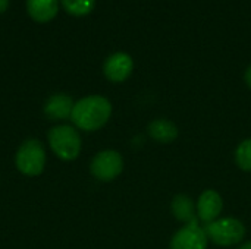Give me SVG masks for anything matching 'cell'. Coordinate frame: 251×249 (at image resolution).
<instances>
[{"label": "cell", "instance_id": "obj_1", "mask_svg": "<svg viewBox=\"0 0 251 249\" xmlns=\"http://www.w3.org/2000/svg\"><path fill=\"white\" fill-rule=\"evenodd\" d=\"M112 103L104 95L93 94L75 101L71 120L74 126L84 132L101 129L112 117Z\"/></svg>", "mask_w": 251, "mask_h": 249}, {"label": "cell", "instance_id": "obj_2", "mask_svg": "<svg viewBox=\"0 0 251 249\" xmlns=\"http://www.w3.org/2000/svg\"><path fill=\"white\" fill-rule=\"evenodd\" d=\"M47 142L53 154L63 161H72L78 158L82 150L81 135L78 129L71 125L53 126L47 134Z\"/></svg>", "mask_w": 251, "mask_h": 249}, {"label": "cell", "instance_id": "obj_3", "mask_svg": "<svg viewBox=\"0 0 251 249\" xmlns=\"http://www.w3.org/2000/svg\"><path fill=\"white\" fill-rule=\"evenodd\" d=\"M209 242L221 248L240 245L247 233L244 223L235 217H219L218 220L203 226Z\"/></svg>", "mask_w": 251, "mask_h": 249}, {"label": "cell", "instance_id": "obj_4", "mask_svg": "<svg viewBox=\"0 0 251 249\" xmlns=\"http://www.w3.org/2000/svg\"><path fill=\"white\" fill-rule=\"evenodd\" d=\"M46 161V148L41 141L34 138L24 141L15 154V166L18 172L29 178L40 176L44 172Z\"/></svg>", "mask_w": 251, "mask_h": 249}, {"label": "cell", "instance_id": "obj_5", "mask_svg": "<svg viewBox=\"0 0 251 249\" xmlns=\"http://www.w3.org/2000/svg\"><path fill=\"white\" fill-rule=\"evenodd\" d=\"M90 172L100 182H112L124 172V157L116 150L99 151L90 163Z\"/></svg>", "mask_w": 251, "mask_h": 249}, {"label": "cell", "instance_id": "obj_6", "mask_svg": "<svg viewBox=\"0 0 251 249\" xmlns=\"http://www.w3.org/2000/svg\"><path fill=\"white\" fill-rule=\"evenodd\" d=\"M207 235L199 222L179 227L169 242V249H207Z\"/></svg>", "mask_w": 251, "mask_h": 249}, {"label": "cell", "instance_id": "obj_7", "mask_svg": "<svg viewBox=\"0 0 251 249\" xmlns=\"http://www.w3.org/2000/svg\"><path fill=\"white\" fill-rule=\"evenodd\" d=\"M224 211V198L215 189H204L196 201V213L203 225L212 223L221 217Z\"/></svg>", "mask_w": 251, "mask_h": 249}, {"label": "cell", "instance_id": "obj_8", "mask_svg": "<svg viewBox=\"0 0 251 249\" xmlns=\"http://www.w3.org/2000/svg\"><path fill=\"white\" fill-rule=\"evenodd\" d=\"M134 70V60L125 51H116L110 54L103 63L104 76L115 84H121L126 81Z\"/></svg>", "mask_w": 251, "mask_h": 249}, {"label": "cell", "instance_id": "obj_9", "mask_svg": "<svg viewBox=\"0 0 251 249\" xmlns=\"http://www.w3.org/2000/svg\"><path fill=\"white\" fill-rule=\"evenodd\" d=\"M147 134L154 142L162 144V145H168V144H172L178 139L179 128L176 126L175 122H172L166 117H159V119H154L149 123Z\"/></svg>", "mask_w": 251, "mask_h": 249}, {"label": "cell", "instance_id": "obj_10", "mask_svg": "<svg viewBox=\"0 0 251 249\" xmlns=\"http://www.w3.org/2000/svg\"><path fill=\"white\" fill-rule=\"evenodd\" d=\"M74 100L63 92L53 94L44 104V114L50 120H66L71 119L72 109H74Z\"/></svg>", "mask_w": 251, "mask_h": 249}, {"label": "cell", "instance_id": "obj_11", "mask_svg": "<svg viewBox=\"0 0 251 249\" xmlns=\"http://www.w3.org/2000/svg\"><path fill=\"white\" fill-rule=\"evenodd\" d=\"M171 211L172 216L184 225L197 223V213H196V203L187 194H176L171 201ZM200 223V222H199Z\"/></svg>", "mask_w": 251, "mask_h": 249}, {"label": "cell", "instance_id": "obj_12", "mask_svg": "<svg viewBox=\"0 0 251 249\" xmlns=\"http://www.w3.org/2000/svg\"><path fill=\"white\" fill-rule=\"evenodd\" d=\"M26 12L35 22H50L59 12V0H26Z\"/></svg>", "mask_w": 251, "mask_h": 249}, {"label": "cell", "instance_id": "obj_13", "mask_svg": "<svg viewBox=\"0 0 251 249\" xmlns=\"http://www.w3.org/2000/svg\"><path fill=\"white\" fill-rule=\"evenodd\" d=\"M62 7L72 16H85L93 12L96 0H60Z\"/></svg>", "mask_w": 251, "mask_h": 249}, {"label": "cell", "instance_id": "obj_14", "mask_svg": "<svg viewBox=\"0 0 251 249\" xmlns=\"http://www.w3.org/2000/svg\"><path fill=\"white\" fill-rule=\"evenodd\" d=\"M235 164L243 172H251V138L243 139L234 153Z\"/></svg>", "mask_w": 251, "mask_h": 249}, {"label": "cell", "instance_id": "obj_15", "mask_svg": "<svg viewBox=\"0 0 251 249\" xmlns=\"http://www.w3.org/2000/svg\"><path fill=\"white\" fill-rule=\"evenodd\" d=\"M244 81L247 84V87L251 88V65H249V68L246 69V73H244Z\"/></svg>", "mask_w": 251, "mask_h": 249}, {"label": "cell", "instance_id": "obj_16", "mask_svg": "<svg viewBox=\"0 0 251 249\" xmlns=\"http://www.w3.org/2000/svg\"><path fill=\"white\" fill-rule=\"evenodd\" d=\"M9 7V0H0V13L6 12Z\"/></svg>", "mask_w": 251, "mask_h": 249}, {"label": "cell", "instance_id": "obj_17", "mask_svg": "<svg viewBox=\"0 0 251 249\" xmlns=\"http://www.w3.org/2000/svg\"><path fill=\"white\" fill-rule=\"evenodd\" d=\"M237 249H251V241H247V242L241 244Z\"/></svg>", "mask_w": 251, "mask_h": 249}]
</instances>
